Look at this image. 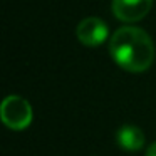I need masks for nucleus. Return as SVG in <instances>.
Masks as SVG:
<instances>
[{"label": "nucleus", "instance_id": "1", "mask_svg": "<svg viewBox=\"0 0 156 156\" xmlns=\"http://www.w3.org/2000/svg\"><path fill=\"white\" fill-rule=\"evenodd\" d=\"M109 52L114 62L128 72H144L154 61V45L148 32L126 25L112 34Z\"/></svg>", "mask_w": 156, "mask_h": 156}, {"label": "nucleus", "instance_id": "2", "mask_svg": "<svg viewBox=\"0 0 156 156\" xmlns=\"http://www.w3.org/2000/svg\"><path fill=\"white\" fill-rule=\"evenodd\" d=\"M0 116L7 128L22 131L32 122V108L27 99L20 96H7L0 108Z\"/></svg>", "mask_w": 156, "mask_h": 156}, {"label": "nucleus", "instance_id": "3", "mask_svg": "<svg viewBox=\"0 0 156 156\" xmlns=\"http://www.w3.org/2000/svg\"><path fill=\"white\" fill-rule=\"evenodd\" d=\"M76 35H77V41L81 44L87 45V47H98L106 42L109 35V29L106 22L101 19L87 17L79 22L77 29H76Z\"/></svg>", "mask_w": 156, "mask_h": 156}, {"label": "nucleus", "instance_id": "4", "mask_svg": "<svg viewBox=\"0 0 156 156\" xmlns=\"http://www.w3.org/2000/svg\"><path fill=\"white\" fill-rule=\"evenodd\" d=\"M153 0H112V14L118 20L138 22L149 14Z\"/></svg>", "mask_w": 156, "mask_h": 156}, {"label": "nucleus", "instance_id": "5", "mask_svg": "<svg viewBox=\"0 0 156 156\" xmlns=\"http://www.w3.org/2000/svg\"><path fill=\"white\" fill-rule=\"evenodd\" d=\"M116 141L126 151H139L144 146V134L138 126L124 124L116 133Z\"/></svg>", "mask_w": 156, "mask_h": 156}, {"label": "nucleus", "instance_id": "6", "mask_svg": "<svg viewBox=\"0 0 156 156\" xmlns=\"http://www.w3.org/2000/svg\"><path fill=\"white\" fill-rule=\"evenodd\" d=\"M146 156H156V141L148 148V151H146Z\"/></svg>", "mask_w": 156, "mask_h": 156}]
</instances>
